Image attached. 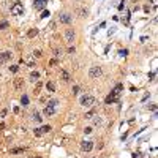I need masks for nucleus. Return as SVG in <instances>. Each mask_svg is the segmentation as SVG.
Returning a JSON list of instances; mask_svg holds the SVG:
<instances>
[{"label":"nucleus","mask_w":158,"mask_h":158,"mask_svg":"<svg viewBox=\"0 0 158 158\" xmlns=\"http://www.w3.org/2000/svg\"><path fill=\"white\" fill-rule=\"evenodd\" d=\"M122 90H123V85H120V84H119V85H117V87H116V89H114V90H112V92H111V95H109V96H106V104H112V103H116V101L117 100H119V95H120V92H122Z\"/></svg>","instance_id":"nucleus-1"},{"label":"nucleus","mask_w":158,"mask_h":158,"mask_svg":"<svg viewBox=\"0 0 158 158\" xmlns=\"http://www.w3.org/2000/svg\"><path fill=\"white\" fill-rule=\"evenodd\" d=\"M81 104L84 106V108L93 106L95 104V96H92V95H84V96L81 98Z\"/></svg>","instance_id":"nucleus-2"},{"label":"nucleus","mask_w":158,"mask_h":158,"mask_svg":"<svg viewBox=\"0 0 158 158\" xmlns=\"http://www.w3.org/2000/svg\"><path fill=\"white\" fill-rule=\"evenodd\" d=\"M103 74V70H101V67H92V68L89 70V76L92 79H98Z\"/></svg>","instance_id":"nucleus-3"},{"label":"nucleus","mask_w":158,"mask_h":158,"mask_svg":"<svg viewBox=\"0 0 158 158\" xmlns=\"http://www.w3.org/2000/svg\"><path fill=\"white\" fill-rule=\"evenodd\" d=\"M22 11H24V8H22V3H19V2H16L13 5V8H11L13 14H22Z\"/></svg>","instance_id":"nucleus-4"},{"label":"nucleus","mask_w":158,"mask_h":158,"mask_svg":"<svg viewBox=\"0 0 158 158\" xmlns=\"http://www.w3.org/2000/svg\"><path fill=\"white\" fill-rule=\"evenodd\" d=\"M81 149H82L84 152H90V150L93 149V142L92 141H82L81 142Z\"/></svg>","instance_id":"nucleus-5"},{"label":"nucleus","mask_w":158,"mask_h":158,"mask_svg":"<svg viewBox=\"0 0 158 158\" xmlns=\"http://www.w3.org/2000/svg\"><path fill=\"white\" fill-rule=\"evenodd\" d=\"M65 40L68 43H73L74 41V30L73 29H68V30L65 32Z\"/></svg>","instance_id":"nucleus-6"},{"label":"nucleus","mask_w":158,"mask_h":158,"mask_svg":"<svg viewBox=\"0 0 158 158\" xmlns=\"http://www.w3.org/2000/svg\"><path fill=\"white\" fill-rule=\"evenodd\" d=\"M43 114H44L46 117L54 116V114H55V106H46V108H44V111H43Z\"/></svg>","instance_id":"nucleus-7"},{"label":"nucleus","mask_w":158,"mask_h":158,"mask_svg":"<svg viewBox=\"0 0 158 158\" xmlns=\"http://www.w3.org/2000/svg\"><path fill=\"white\" fill-rule=\"evenodd\" d=\"M71 21H73V17H71L70 13H63V14L60 16V22H62V24H70Z\"/></svg>","instance_id":"nucleus-8"},{"label":"nucleus","mask_w":158,"mask_h":158,"mask_svg":"<svg viewBox=\"0 0 158 158\" xmlns=\"http://www.w3.org/2000/svg\"><path fill=\"white\" fill-rule=\"evenodd\" d=\"M60 79H62L63 82H70L71 76H70V73L67 71V70H62V71H60Z\"/></svg>","instance_id":"nucleus-9"},{"label":"nucleus","mask_w":158,"mask_h":158,"mask_svg":"<svg viewBox=\"0 0 158 158\" xmlns=\"http://www.w3.org/2000/svg\"><path fill=\"white\" fill-rule=\"evenodd\" d=\"M11 58V52H8V51H5V52H2L0 54V62L3 63V62H8Z\"/></svg>","instance_id":"nucleus-10"},{"label":"nucleus","mask_w":158,"mask_h":158,"mask_svg":"<svg viewBox=\"0 0 158 158\" xmlns=\"http://www.w3.org/2000/svg\"><path fill=\"white\" fill-rule=\"evenodd\" d=\"M44 2H41V0H35V3H33V6H35V10H38V11H41L43 8H44Z\"/></svg>","instance_id":"nucleus-11"},{"label":"nucleus","mask_w":158,"mask_h":158,"mask_svg":"<svg viewBox=\"0 0 158 158\" xmlns=\"http://www.w3.org/2000/svg\"><path fill=\"white\" fill-rule=\"evenodd\" d=\"M13 84H14L16 89H22V87H24V81H22V79H14Z\"/></svg>","instance_id":"nucleus-12"},{"label":"nucleus","mask_w":158,"mask_h":158,"mask_svg":"<svg viewBox=\"0 0 158 158\" xmlns=\"http://www.w3.org/2000/svg\"><path fill=\"white\" fill-rule=\"evenodd\" d=\"M46 89H47V92H49V93H52V92H55V84H54V82H47V84H46Z\"/></svg>","instance_id":"nucleus-13"},{"label":"nucleus","mask_w":158,"mask_h":158,"mask_svg":"<svg viewBox=\"0 0 158 158\" xmlns=\"http://www.w3.org/2000/svg\"><path fill=\"white\" fill-rule=\"evenodd\" d=\"M38 79H40V73H38V71H32L30 73V81L35 82V81H38Z\"/></svg>","instance_id":"nucleus-14"},{"label":"nucleus","mask_w":158,"mask_h":158,"mask_svg":"<svg viewBox=\"0 0 158 158\" xmlns=\"http://www.w3.org/2000/svg\"><path fill=\"white\" fill-rule=\"evenodd\" d=\"M37 33H38V30H37V29H30L27 35H29V38H33V37H37Z\"/></svg>","instance_id":"nucleus-15"},{"label":"nucleus","mask_w":158,"mask_h":158,"mask_svg":"<svg viewBox=\"0 0 158 158\" xmlns=\"http://www.w3.org/2000/svg\"><path fill=\"white\" fill-rule=\"evenodd\" d=\"M21 103H22V106H29V96H27V95H22Z\"/></svg>","instance_id":"nucleus-16"},{"label":"nucleus","mask_w":158,"mask_h":158,"mask_svg":"<svg viewBox=\"0 0 158 158\" xmlns=\"http://www.w3.org/2000/svg\"><path fill=\"white\" fill-rule=\"evenodd\" d=\"M8 25H10V22H8V21H2V22H0V30L8 29Z\"/></svg>","instance_id":"nucleus-17"},{"label":"nucleus","mask_w":158,"mask_h":158,"mask_svg":"<svg viewBox=\"0 0 158 158\" xmlns=\"http://www.w3.org/2000/svg\"><path fill=\"white\" fill-rule=\"evenodd\" d=\"M40 130H41L43 133H49V131H51V126H49V125H44V126H41Z\"/></svg>","instance_id":"nucleus-18"},{"label":"nucleus","mask_w":158,"mask_h":158,"mask_svg":"<svg viewBox=\"0 0 158 158\" xmlns=\"http://www.w3.org/2000/svg\"><path fill=\"white\" fill-rule=\"evenodd\" d=\"M41 119H43V117L40 116L38 112H35V114H33V120H35V122H41Z\"/></svg>","instance_id":"nucleus-19"},{"label":"nucleus","mask_w":158,"mask_h":158,"mask_svg":"<svg viewBox=\"0 0 158 158\" xmlns=\"http://www.w3.org/2000/svg\"><path fill=\"white\" fill-rule=\"evenodd\" d=\"M54 55H55V57H60V55H62V49L55 47V49H54Z\"/></svg>","instance_id":"nucleus-20"},{"label":"nucleus","mask_w":158,"mask_h":158,"mask_svg":"<svg viewBox=\"0 0 158 158\" xmlns=\"http://www.w3.org/2000/svg\"><path fill=\"white\" fill-rule=\"evenodd\" d=\"M10 71H13V73H17V71H19V67H17V65H11V67H10Z\"/></svg>","instance_id":"nucleus-21"},{"label":"nucleus","mask_w":158,"mask_h":158,"mask_svg":"<svg viewBox=\"0 0 158 158\" xmlns=\"http://www.w3.org/2000/svg\"><path fill=\"white\" fill-rule=\"evenodd\" d=\"M93 114H95V111H93V109L89 111V112L85 114V119H92V117H93Z\"/></svg>","instance_id":"nucleus-22"},{"label":"nucleus","mask_w":158,"mask_h":158,"mask_svg":"<svg viewBox=\"0 0 158 158\" xmlns=\"http://www.w3.org/2000/svg\"><path fill=\"white\" fill-rule=\"evenodd\" d=\"M40 89H41V82L37 81V87H35V93H40Z\"/></svg>","instance_id":"nucleus-23"},{"label":"nucleus","mask_w":158,"mask_h":158,"mask_svg":"<svg viewBox=\"0 0 158 158\" xmlns=\"http://www.w3.org/2000/svg\"><path fill=\"white\" fill-rule=\"evenodd\" d=\"M79 14L82 16V17H85V16L89 14V11H87V10H79Z\"/></svg>","instance_id":"nucleus-24"},{"label":"nucleus","mask_w":158,"mask_h":158,"mask_svg":"<svg viewBox=\"0 0 158 158\" xmlns=\"http://www.w3.org/2000/svg\"><path fill=\"white\" fill-rule=\"evenodd\" d=\"M22 152H24V149H13L10 153H22Z\"/></svg>","instance_id":"nucleus-25"},{"label":"nucleus","mask_w":158,"mask_h":158,"mask_svg":"<svg viewBox=\"0 0 158 158\" xmlns=\"http://www.w3.org/2000/svg\"><path fill=\"white\" fill-rule=\"evenodd\" d=\"M58 104V101L57 100H51L49 103H47V106H57Z\"/></svg>","instance_id":"nucleus-26"},{"label":"nucleus","mask_w":158,"mask_h":158,"mask_svg":"<svg viewBox=\"0 0 158 158\" xmlns=\"http://www.w3.org/2000/svg\"><path fill=\"white\" fill-rule=\"evenodd\" d=\"M41 55H43V54H41V51H35V52H33V57H37V58H40Z\"/></svg>","instance_id":"nucleus-27"},{"label":"nucleus","mask_w":158,"mask_h":158,"mask_svg":"<svg viewBox=\"0 0 158 158\" xmlns=\"http://www.w3.org/2000/svg\"><path fill=\"white\" fill-rule=\"evenodd\" d=\"M119 54L125 57V55H128V49H122V51H120V52H119Z\"/></svg>","instance_id":"nucleus-28"},{"label":"nucleus","mask_w":158,"mask_h":158,"mask_svg":"<svg viewBox=\"0 0 158 158\" xmlns=\"http://www.w3.org/2000/svg\"><path fill=\"white\" fill-rule=\"evenodd\" d=\"M33 133H35V136H41V134H43V131L40 130V128H37V130H35Z\"/></svg>","instance_id":"nucleus-29"},{"label":"nucleus","mask_w":158,"mask_h":158,"mask_svg":"<svg viewBox=\"0 0 158 158\" xmlns=\"http://www.w3.org/2000/svg\"><path fill=\"white\" fill-rule=\"evenodd\" d=\"M79 93V87H78V85H74V87H73V95H78Z\"/></svg>","instance_id":"nucleus-30"},{"label":"nucleus","mask_w":158,"mask_h":158,"mask_svg":"<svg viewBox=\"0 0 158 158\" xmlns=\"http://www.w3.org/2000/svg\"><path fill=\"white\" fill-rule=\"evenodd\" d=\"M49 65H51V67H54V65H57V60H55V58H52V60L49 62Z\"/></svg>","instance_id":"nucleus-31"},{"label":"nucleus","mask_w":158,"mask_h":158,"mask_svg":"<svg viewBox=\"0 0 158 158\" xmlns=\"http://www.w3.org/2000/svg\"><path fill=\"white\" fill-rule=\"evenodd\" d=\"M6 112H8V111H6V109H3L2 112H0V117H5V116H6Z\"/></svg>","instance_id":"nucleus-32"},{"label":"nucleus","mask_w":158,"mask_h":158,"mask_svg":"<svg viewBox=\"0 0 158 158\" xmlns=\"http://www.w3.org/2000/svg\"><path fill=\"white\" fill-rule=\"evenodd\" d=\"M49 16V11H43V14H41V17H47Z\"/></svg>","instance_id":"nucleus-33"},{"label":"nucleus","mask_w":158,"mask_h":158,"mask_svg":"<svg viewBox=\"0 0 158 158\" xmlns=\"http://www.w3.org/2000/svg\"><path fill=\"white\" fill-rule=\"evenodd\" d=\"M84 133H85V134H89V133H92V128H90V126H89V128H85V130H84Z\"/></svg>","instance_id":"nucleus-34"},{"label":"nucleus","mask_w":158,"mask_h":158,"mask_svg":"<svg viewBox=\"0 0 158 158\" xmlns=\"http://www.w3.org/2000/svg\"><path fill=\"white\" fill-rule=\"evenodd\" d=\"M68 54H74V47H68Z\"/></svg>","instance_id":"nucleus-35"},{"label":"nucleus","mask_w":158,"mask_h":158,"mask_svg":"<svg viewBox=\"0 0 158 158\" xmlns=\"http://www.w3.org/2000/svg\"><path fill=\"white\" fill-rule=\"evenodd\" d=\"M41 2H44V3H47V0H41Z\"/></svg>","instance_id":"nucleus-36"},{"label":"nucleus","mask_w":158,"mask_h":158,"mask_svg":"<svg viewBox=\"0 0 158 158\" xmlns=\"http://www.w3.org/2000/svg\"><path fill=\"white\" fill-rule=\"evenodd\" d=\"M37 158H40V157H37Z\"/></svg>","instance_id":"nucleus-37"}]
</instances>
